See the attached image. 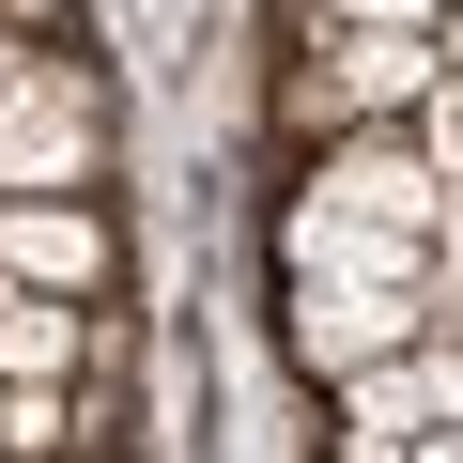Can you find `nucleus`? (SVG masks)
<instances>
[{
  "label": "nucleus",
  "mask_w": 463,
  "mask_h": 463,
  "mask_svg": "<svg viewBox=\"0 0 463 463\" xmlns=\"http://www.w3.org/2000/svg\"><path fill=\"white\" fill-rule=\"evenodd\" d=\"M93 139H109L93 78H62V62H16V78H0V201H16V185H78Z\"/></svg>",
  "instance_id": "nucleus-1"
},
{
  "label": "nucleus",
  "mask_w": 463,
  "mask_h": 463,
  "mask_svg": "<svg viewBox=\"0 0 463 463\" xmlns=\"http://www.w3.org/2000/svg\"><path fill=\"white\" fill-rule=\"evenodd\" d=\"M432 78H448L432 16H417V32H340V62H309V78H294V124H355V109H417Z\"/></svg>",
  "instance_id": "nucleus-2"
},
{
  "label": "nucleus",
  "mask_w": 463,
  "mask_h": 463,
  "mask_svg": "<svg viewBox=\"0 0 463 463\" xmlns=\"http://www.w3.org/2000/svg\"><path fill=\"white\" fill-rule=\"evenodd\" d=\"M417 325H432L417 279H309V294H294V355H309V371H371V355H402Z\"/></svg>",
  "instance_id": "nucleus-3"
},
{
  "label": "nucleus",
  "mask_w": 463,
  "mask_h": 463,
  "mask_svg": "<svg viewBox=\"0 0 463 463\" xmlns=\"http://www.w3.org/2000/svg\"><path fill=\"white\" fill-rule=\"evenodd\" d=\"M0 263H16L32 294H93V279H109V232H93V201L16 185V201H0Z\"/></svg>",
  "instance_id": "nucleus-4"
},
{
  "label": "nucleus",
  "mask_w": 463,
  "mask_h": 463,
  "mask_svg": "<svg viewBox=\"0 0 463 463\" xmlns=\"http://www.w3.org/2000/svg\"><path fill=\"white\" fill-rule=\"evenodd\" d=\"M355 386V448H417V432H463V340L448 355H371V371H340Z\"/></svg>",
  "instance_id": "nucleus-5"
},
{
  "label": "nucleus",
  "mask_w": 463,
  "mask_h": 463,
  "mask_svg": "<svg viewBox=\"0 0 463 463\" xmlns=\"http://www.w3.org/2000/svg\"><path fill=\"white\" fill-rule=\"evenodd\" d=\"M279 248H294V279H417V248H432V232H402V216H355V201H325V185H309Z\"/></svg>",
  "instance_id": "nucleus-6"
},
{
  "label": "nucleus",
  "mask_w": 463,
  "mask_h": 463,
  "mask_svg": "<svg viewBox=\"0 0 463 463\" xmlns=\"http://www.w3.org/2000/svg\"><path fill=\"white\" fill-rule=\"evenodd\" d=\"M325 201H355V216H402V232H448V170H432V155H386V139L325 155Z\"/></svg>",
  "instance_id": "nucleus-7"
},
{
  "label": "nucleus",
  "mask_w": 463,
  "mask_h": 463,
  "mask_svg": "<svg viewBox=\"0 0 463 463\" xmlns=\"http://www.w3.org/2000/svg\"><path fill=\"white\" fill-rule=\"evenodd\" d=\"M62 371H78V309L16 279V294H0V386H62Z\"/></svg>",
  "instance_id": "nucleus-8"
},
{
  "label": "nucleus",
  "mask_w": 463,
  "mask_h": 463,
  "mask_svg": "<svg viewBox=\"0 0 463 463\" xmlns=\"http://www.w3.org/2000/svg\"><path fill=\"white\" fill-rule=\"evenodd\" d=\"M62 432V386H0V448H47Z\"/></svg>",
  "instance_id": "nucleus-9"
},
{
  "label": "nucleus",
  "mask_w": 463,
  "mask_h": 463,
  "mask_svg": "<svg viewBox=\"0 0 463 463\" xmlns=\"http://www.w3.org/2000/svg\"><path fill=\"white\" fill-rule=\"evenodd\" d=\"M355 32H417V16H448V0H340Z\"/></svg>",
  "instance_id": "nucleus-10"
},
{
  "label": "nucleus",
  "mask_w": 463,
  "mask_h": 463,
  "mask_svg": "<svg viewBox=\"0 0 463 463\" xmlns=\"http://www.w3.org/2000/svg\"><path fill=\"white\" fill-rule=\"evenodd\" d=\"M448 62H463V0H448Z\"/></svg>",
  "instance_id": "nucleus-11"
}]
</instances>
